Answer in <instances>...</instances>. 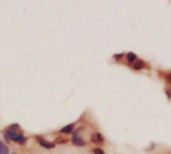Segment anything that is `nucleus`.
<instances>
[{"label": "nucleus", "instance_id": "obj_1", "mask_svg": "<svg viewBox=\"0 0 171 154\" xmlns=\"http://www.w3.org/2000/svg\"><path fill=\"white\" fill-rule=\"evenodd\" d=\"M5 138H6L7 140H12L14 142H18V143H24L27 140V138L23 136L22 134L17 133L16 131H11L8 129H7L6 133H5Z\"/></svg>", "mask_w": 171, "mask_h": 154}, {"label": "nucleus", "instance_id": "obj_2", "mask_svg": "<svg viewBox=\"0 0 171 154\" xmlns=\"http://www.w3.org/2000/svg\"><path fill=\"white\" fill-rule=\"evenodd\" d=\"M83 131V128H78L75 131H73V134H72V143L74 145L76 146H84L85 145V141L82 139L81 135L80 133Z\"/></svg>", "mask_w": 171, "mask_h": 154}, {"label": "nucleus", "instance_id": "obj_3", "mask_svg": "<svg viewBox=\"0 0 171 154\" xmlns=\"http://www.w3.org/2000/svg\"><path fill=\"white\" fill-rule=\"evenodd\" d=\"M37 138V140H38V143L40 144V146H42L44 148H46V149H51V148H54L55 147V144L54 143H51V142H48L46 140H44L42 139L41 137H36Z\"/></svg>", "mask_w": 171, "mask_h": 154}, {"label": "nucleus", "instance_id": "obj_4", "mask_svg": "<svg viewBox=\"0 0 171 154\" xmlns=\"http://www.w3.org/2000/svg\"><path fill=\"white\" fill-rule=\"evenodd\" d=\"M91 141L94 143V144H101V143H103V141H104V138L100 133H94V134L91 136Z\"/></svg>", "mask_w": 171, "mask_h": 154}, {"label": "nucleus", "instance_id": "obj_5", "mask_svg": "<svg viewBox=\"0 0 171 154\" xmlns=\"http://www.w3.org/2000/svg\"><path fill=\"white\" fill-rule=\"evenodd\" d=\"M60 132L64 133V134H70V133H72L73 132V124H68L66 126H64L63 128H61Z\"/></svg>", "mask_w": 171, "mask_h": 154}, {"label": "nucleus", "instance_id": "obj_6", "mask_svg": "<svg viewBox=\"0 0 171 154\" xmlns=\"http://www.w3.org/2000/svg\"><path fill=\"white\" fill-rule=\"evenodd\" d=\"M144 66H145V64H144V62H143L142 60H137L136 62H135V64H134V66H133V68H134L135 70H139V69L144 68Z\"/></svg>", "mask_w": 171, "mask_h": 154}, {"label": "nucleus", "instance_id": "obj_7", "mask_svg": "<svg viewBox=\"0 0 171 154\" xmlns=\"http://www.w3.org/2000/svg\"><path fill=\"white\" fill-rule=\"evenodd\" d=\"M136 58H137V56L135 55L134 53H132V52L127 53V60H128V62L132 63V62H134V61H136Z\"/></svg>", "mask_w": 171, "mask_h": 154}, {"label": "nucleus", "instance_id": "obj_8", "mask_svg": "<svg viewBox=\"0 0 171 154\" xmlns=\"http://www.w3.org/2000/svg\"><path fill=\"white\" fill-rule=\"evenodd\" d=\"M9 150L2 142H0V154H8Z\"/></svg>", "mask_w": 171, "mask_h": 154}, {"label": "nucleus", "instance_id": "obj_9", "mask_svg": "<svg viewBox=\"0 0 171 154\" xmlns=\"http://www.w3.org/2000/svg\"><path fill=\"white\" fill-rule=\"evenodd\" d=\"M93 152H94L95 154H104L103 150H102V149H100V148H95V149L93 150Z\"/></svg>", "mask_w": 171, "mask_h": 154}, {"label": "nucleus", "instance_id": "obj_10", "mask_svg": "<svg viewBox=\"0 0 171 154\" xmlns=\"http://www.w3.org/2000/svg\"><path fill=\"white\" fill-rule=\"evenodd\" d=\"M57 143H66L67 142V139H64V138H61V137H58V139L56 140Z\"/></svg>", "mask_w": 171, "mask_h": 154}, {"label": "nucleus", "instance_id": "obj_11", "mask_svg": "<svg viewBox=\"0 0 171 154\" xmlns=\"http://www.w3.org/2000/svg\"><path fill=\"white\" fill-rule=\"evenodd\" d=\"M122 56H123V54H115V55H114V58L118 60V59H120V58H121Z\"/></svg>", "mask_w": 171, "mask_h": 154}]
</instances>
